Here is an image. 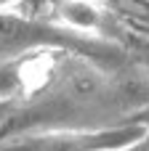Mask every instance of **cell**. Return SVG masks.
Masks as SVG:
<instances>
[{
	"instance_id": "6da1fadb",
	"label": "cell",
	"mask_w": 149,
	"mask_h": 151,
	"mask_svg": "<svg viewBox=\"0 0 149 151\" xmlns=\"http://www.w3.org/2000/svg\"><path fill=\"white\" fill-rule=\"evenodd\" d=\"M144 111H149V72L136 64L107 72L77 58L59 66L45 88L0 119V143L35 133L125 125Z\"/></svg>"
},
{
	"instance_id": "7a4b0ae2",
	"label": "cell",
	"mask_w": 149,
	"mask_h": 151,
	"mask_svg": "<svg viewBox=\"0 0 149 151\" xmlns=\"http://www.w3.org/2000/svg\"><path fill=\"white\" fill-rule=\"evenodd\" d=\"M32 50H67L107 72H117L128 64L125 48L112 40L80 37L61 29L59 24H48L16 13H0V66L24 58Z\"/></svg>"
},
{
	"instance_id": "3957f363",
	"label": "cell",
	"mask_w": 149,
	"mask_h": 151,
	"mask_svg": "<svg viewBox=\"0 0 149 151\" xmlns=\"http://www.w3.org/2000/svg\"><path fill=\"white\" fill-rule=\"evenodd\" d=\"M147 122L139 114L125 125L93 127V130H53L21 135L0 143V151H125L144 141Z\"/></svg>"
},
{
	"instance_id": "277c9868",
	"label": "cell",
	"mask_w": 149,
	"mask_h": 151,
	"mask_svg": "<svg viewBox=\"0 0 149 151\" xmlns=\"http://www.w3.org/2000/svg\"><path fill=\"white\" fill-rule=\"evenodd\" d=\"M56 19L61 29L80 35V37H104L107 11L99 0H56Z\"/></svg>"
},
{
	"instance_id": "5b68a950",
	"label": "cell",
	"mask_w": 149,
	"mask_h": 151,
	"mask_svg": "<svg viewBox=\"0 0 149 151\" xmlns=\"http://www.w3.org/2000/svg\"><path fill=\"white\" fill-rule=\"evenodd\" d=\"M141 117L147 122V135H144V141H139L136 146H131V149H125V151H149V111H144Z\"/></svg>"
},
{
	"instance_id": "8992f818",
	"label": "cell",
	"mask_w": 149,
	"mask_h": 151,
	"mask_svg": "<svg viewBox=\"0 0 149 151\" xmlns=\"http://www.w3.org/2000/svg\"><path fill=\"white\" fill-rule=\"evenodd\" d=\"M21 0H0V13H13V8L19 5Z\"/></svg>"
},
{
	"instance_id": "52a82bcc",
	"label": "cell",
	"mask_w": 149,
	"mask_h": 151,
	"mask_svg": "<svg viewBox=\"0 0 149 151\" xmlns=\"http://www.w3.org/2000/svg\"><path fill=\"white\" fill-rule=\"evenodd\" d=\"M144 37H149V29H147V32H144Z\"/></svg>"
}]
</instances>
